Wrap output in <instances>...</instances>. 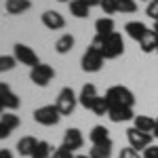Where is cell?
I'll use <instances>...</instances> for the list:
<instances>
[{
  "mask_svg": "<svg viewBox=\"0 0 158 158\" xmlns=\"http://www.w3.org/2000/svg\"><path fill=\"white\" fill-rule=\"evenodd\" d=\"M91 44L99 47L106 59H116V57H120L122 53H124V40H122V36L118 32H114V34H110V36H106V38L95 36Z\"/></svg>",
  "mask_w": 158,
  "mask_h": 158,
  "instance_id": "1",
  "label": "cell"
},
{
  "mask_svg": "<svg viewBox=\"0 0 158 158\" xmlns=\"http://www.w3.org/2000/svg\"><path fill=\"white\" fill-rule=\"evenodd\" d=\"M106 99H108L110 108H112V106H122V108H133V103H135L133 93H131V91H129L127 86H120V85H116V86H110L108 91H106Z\"/></svg>",
  "mask_w": 158,
  "mask_h": 158,
  "instance_id": "2",
  "label": "cell"
},
{
  "mask_svg": "<svg viewBox=\"0 0 158 158\" xmlns=\"http://www.w3.org/2000/svg\"><path fill=\"white\" fill-rule=\"evenodd\" d=\"M103 61H106V57H103V53H101V49L99 47H95V44H91L89 49L85 51V55H82V61H80V68L85 70V72H99L101 68H103Z\"/></svg>",
  "mask_w": 158,
  "mask_h": 158,
  "instance_id": "3",
  "label": "cell"
},
{
  "mask_svg": "<svg viewBox=\"0 0 158 158\" xmlns=\"http://www.w3.org/2000/svg\"><path fill=\"white\" fill-rule=\"evenodd\" d=\"M59 118H61V112L55 103L34 110V120H36L38 124H42V127H55V124L59 122Z\"/></svg>",
  "mask_w": 158,
  "mask_h": 158,
  "instance_id": "4",
  "label": "cell"
},
{
  "mask_svg": "<svg viewBox=\"0 0 158 158\" xmlns=\"http://www.w3.org/2000/svg\"><path fill=\"white\" fill-rule=\"evenodd\" d=\"M76 103H78L76 93H74L70 86H63V89L59 91V95H57V101H55V106L59 108L61 116H70V114H74Z\"/></svg>",
  "mask_w": 158,
  "mask_h": 158,
  "instance_id": "5",
  "label": "cell"
},
{
  "mask_svg": "<svg viewBox=\"0 0 158 158\" xmlns=\"http://www.w3.org/2000/svg\"><path fill=\"white\" fill-rule=\"evenodd\" d=\"M13 57L19 61V63L27 65V68H36L38 63H40V59H38V55H36V51L30 49L27 44H21V42H17V44L13 47Z\"/></svg>",
  "mask_w": 158,
  "mask_h": 158,
  "instance_id": "6",
  "label": "cell"
},
{
  "mask_svg": "<svg viewBox=\"0 0 158 158\" xmlns=\"http://www.w3.org/2000/svg\"><path fill=\"white\" fill-rule=\"evenodd\" d=\"M53 78H55V70L47 63H38L36 68L30 70V80L36 86H47Z\"/></svg>",
  "mask_w": 158,
  "mask_h": 158,
  "instance_id": "7",
  "label": "cell"
},
{
  "mask_svg": "<svg viewBox=\"0 0 158 158\" xmlns=\"http://www.w3.org/2000/svg\"><path fill=\"white\" fill-rule=\"evenodd\" d=\"M127 139H129L131 148H135L137 152L152 146V135L150 133H141V131H137V129H129V131H127Z\"/></svg>",
  "mask_w": 158,
  "mask_h": 158,
  "instance_id": "8",
  "label": "cell"
},
{
  "mask_svg": "<svg viewBox=\"0 0 158 158\" xmlns=\"http://www.w3.org/2000/svg\"><path fill=\"white\" fill-rule=\"evenodd\" d=\"M97 89H95V85H85L82 86V91H80V95H78V103L82 106V108L91 110L93 108V103L97 101Z\"/></svg>",
  "mask_w": 158,
  "mask_h": 158,
  "instance_id": "9",
  "label": "cell"
},
{
  "mask_svg": "<svg viewBox=\"0 0 158 158\" xmlns=\"http://www.w3.org/2000/svg\"><path fill=\"white\" fill-rule=\"evenodd\" d=\"M82 143H85V137H82V133L78 131V129H68L65 131V135H63V146L68 148V150H78V148H82Z\"/></svg>",
  "mask_w": 158,
  "mask_h": 158,
  "instance_id": "10",
  "label": "cell"
},
{
  "mask_svg": "<svg viewBox=\"0 0 158 158\" xmlns=\"http://www.w3.org/2000/svg\"><path fill=\"white\" fill-rule=\"evenodd\" d=\"M124 30H127V34L137 40V42H141L143 38L148 36V32H150V27L146 23H141V21H129V23L124 25Z\"/></svg>",
  "mask_w": 158,
  "mask_h": 158,
  "instance_id": "11",
  "label": "cell"
},
{
  "mask_svg": "<svg viewBox=\"0 0 158 158\" xmlns=\"http://www.w3.org/2000/svg\"><path fill=\"white\" fill-rule=\"evenodd\" d=\"M108 116L112 122H127V120H133L135 118L133 108H122V106H112Z\"/></svg>",
  "mask_w": 158,
  "mask_h": 158,
  "instance_id": "12",
  "label": "cell"
},
{
  "mask_svg": "<svg viewBox=\"0 0 158 158\" xmlns=\"http://www.w3.org/2000/svg\"><path fill=\"white\" fill-rule=\"evenodd\" d=\"M42 23H44V27H49V30H61L65 25V19L57 11H44L42 13Z\"/></svg>",
  "mask_w": 158,
  "mask_h": 158,
  "instance_id": "13",
  "label": "cell"
},
{
  "mask_svg": "<svg viewBox=\"0 0 158 158\" xmlns=\"http://www.w3.org/2000/svg\"><path fill=\"white\" fill-rule=\"evenodd\" d=\"M38 141L36 137H32V135H25V137H21L19 141H17V152H19V156H30L32 158V154H34V150H36Z\"/></svg>",
  "mask_w": 158,
  "mask_h": 158,
  "instance_id": "14",
  "label": "cell"
},
{
  "mask_svg": "<svg viewBox=\"0 0 158 158\" xmlns=\"http://www.w3.org/2000/svg\"><path fill=\"white\" fill-rule=\"evenodd\" d=\"M114 34V19L112 17H99L95 21V36H110Z\"/></svg>",
  "mask_w": 158,
  "mask_h": 158,
  "instance_id": "15",
  "label": "cell"
},
{
  "mask_svg": "<svg viewBox=\"0 0 158 158\" xmlns=\"http://www.w3.org/2000/svg\"><path fill=\"white\" fill-rule=\"evenodd\" d=\"M154 120H156V118H150V116L139 114V116L133 118V129L141 131V133H150L152 135V131H154Z\"/></svg>",
  "mask_w": 158,
  "mask_h": 158,
  "instance_id": "16",
  "label": "cell"
},
{
  "mask_svg": "<svg viewBox=\"0 0 158 158\" xmlns=\"http://www.w3.org/2000/svg\"><path fill=\"white\" fill-rule=\"evenodd\" d=\"M4 6H6V13H11V15H21L32 6V2L30 0H6Z\"/></svg>",
  "mask_w": 158,
  "mask_h": 158,
  "instance_id": "17",
  "label": "cell"
},
{
  "mask_svg": "<svg viewBox=\"0 0 158 158\" xmlns=\"http://www.w3.org/2000/svg\"><path fill=\"white\" fill-rule=\"evenodd\" d=\"M89 139L93 141V146H99V143H106V141H110V131L106 129V127H101V124H97V127H93V131L89 133Z\"/></svg>",
  "mask_w": 158,
  "mask_h": 158,
  "instance_id": "18",
  "label": "cell"
},
{
  "mask_svg": "<svg viewBox=\"0 0 158 158\" xmlns=\"http://www.w3.org/2000/svg\"><path fill=\"white\" fill-rule=\"evenodd\" d=\"M70 13H72L74 17H78V19H86L91 15V6L85 4L82 0H72L70 2Z\"/></svg>",
  "mask_w": 158,
  "mask_h": 158,
  "instance_id": "19",
  "label": "cell"
},
{
  "mask_svg": "<svg viewBox=\"0 0 158 158\" xmlns=\"http://www.w3.org/2000/svg\"><path fill=\"white\" fill-rule=\"evenodd\" d=\"M74 42H76V40H74L72 34H63V36L55 42V51H57L59 55H65V53H70V51L74 49Z\"/></svg>",
  "mask_w": 158,
  "mask_h": 158,
  "instance_id": "20",
  "label": "cell"
},
{
  "mask_svg": "<svg viewBox=\"0 0 158 158\" xmlns=\"http://www.w3.org/2000/svg\"><path fill=\"white\" fill-rule=\"evenodd\" d=\"M139 47H141L143 53H154V51H158V36L154 34V30L148 32V36L139 42Z\"/></svg>",
  "mask_w": 158,
  "mask_h": 158,
  "instance_id": "21",
  "label": "cell"
},
{
  "mask_svg": "<svg viewBox=\"0 0 158 158\" xmlns=\"http://www.w3.org/2000/svg\"><path fill=\"white\" fill-rule=\"evenodd\" d=\"M91 158H110L112 156V139L106 141V143H99V146L91 148Z\"/></svg>",
  "mask_w": 158,
  "mask_h": 158,
  "instance_id": "22",
  "label": "cell"
},
{
  "mask_svg": "<svg viewBox=\"0 0 158 158\" xmlns=\"http://www.w3.org/2000/svg\"><path fill=\"white\" fill-rule=\"evenodd\" d=\"M0 122H2L9 131H15V129L21 124V120H19L17 114H2V116H0Z\"/></svg>",
  "mask_w": 158,
  "mask_h": 158,
  "instance_id": "23",
  "label": "cell"
},
{
  "mask_svg": "<svg viewBox=\"0 0 158 158\" xmlns=\"http://www.w3.org/2000/svg\"><path fill=\"white\" fill-rule=\"evenodd\" d=\"M93 114L95 116H103V114H108L110 112V103H108V99H106V95L103 97H97V101L93 103Z\"/></svg>",
  "mask_w": 158,
  "mask_h": 158,
  "instance_id": "24",
  "label": "cell"
},
{
  "mask_svg": "<svg viewBox=\"0 0 158 158\" xmlns=\"http://www.w3.org/2000/svg\"><path fill=\"white\" fill-rule=\"evenodd\" d=\"M0 97H2V101H4L6 110H17V108H19V103H21V101H19V97H17L13 91H9V93H2Z\"/></svg>",
  "mask_w": 158,
  "mask_h": 158,
  "instance_id": "25",
  "label": "cell"
},
{
  "mask_svg": "<svg viewBox=\"0 0 158 158\" xmlns=\"http://www.w3.org/2000/svg\"><path fill=\"white\" fill-rule=\"evenodd\" d=\"M32 158H51V146L47 141H38L36 150H34V154Z\"/></svg>",
  "mask_w": 158,
  "mask_h": 158,
  "instance_id": "26",
  "label": "cell"
},
{
  "mask_svg": "<svg viewBox=\"0 0 158 158\" xmlns=\"http://www.w3.org/2000/svg\"><path fill=\"white\" fill-rule=\"evenodd\" d=\"M15 65H17V59L13 55H0V74L13 70Z\"/></svg>",
  "mask_w": 158,
  "mask_h": 158,
  "instance_id": "27",
  "label": "cell"
},
{
  "mask_svg": "<svg viewBox=\"0 0 158 158\" xmlns=\"http://www.w3.org/2000/svg\"><path fill=\"white\" fill-rule=\"evenodd\" d=\"M101 11L106 13V15H114V13H118V0H101Z\"/></svg>",
  "mask_w": 158,
  "mask_h": 158,
  "instance_id": "28",
  "label": "cell"
},
{
  "mask_svg": "<svg viewBox=\"0 0 158 158\" xmlns=\"http://www.w3.org/2000/svg\"><path fill=\"white\" fill-rule=\"evenodd\" d=\"M137 2L135 0H118V13H135Z\"/></svg>",
  "mask_w": 158,
  "mask_h": 158,
  "instance_id": "29",
  "label": "cell"
},
{
  "mask_svg": "<svg viewBox=\"0 0 158 158\" xmlns=\"http://www.w3.org/2000/svg\"><path fill=\"white\" fill-rule=\"evenodd\" d=\"M146 15L150 17V19H154V21H158V0H150V2H148Z\"/></svg>",
  "mask_w": 158,
  "mask_h": 158,
  "instance_id": "30",
  "label": "cell"
},
{
  "mask_svg": "<svg viewBox=\"0 0 158 158\" xmlns=\"http://www.w3.org/2000/svg\"><path fill=\"white\" fill-rule=\"evenodd\" d=\"M53 158H76V156L72 154V150H68L65 146H59L53 152Z\"/></svg>",
  "mask_w": 158,
  "mask_h": 158,
  "instance_id": "31",
  "label": "cell"
},
{
  "mask_svg": "<svg viewBox=\"0 0 158 158\" xmlns=\"http://www.w3.org/2000/svg\"><path fill=\"white\" fill-rule=\"evenodd\" d=\"M118 158H143V156H139V152L129 146V148H124V150H120V156Z\"/></svg>",
  "mask_w": 158,
  "mask_h": 158,
  "instance_id": "32",
  "label": "cell"
},
{
  "mask_svg": "<svg viewBox=\"0 0 158 158\" xmlns=\"http://www.w3.org/2000/svg\"><path fill=\"white\" fill-rule=\"evenodd\" d=\"M143 158H158V146H150L143 150Z\"/></svg>",
  "mask_w": 158,
  "mask_h": 158,
  "instance_id": "33",
  "label": "cell"
},
{
  "mask_svg": "<svg viewBox=\"0 0 158 158\" xmlns=\"http://www.w3.org/2000/svg\"><path fill=\"white\" fill-rule=\"evenodd\" d=\"M9 135H11V131H9V129H6V127L0 122V139H6Z\"/></svg>",
  "mask_w": 158,
  "mask_h": 158,
  "instance_id": "34",
  "label": "cell"
},
{
  "mask_svg": "<svg viewBox=\"0 0 158 158\" xmlns=\"http://www.w3.org/2000/svg\"><path fill=\"white\" fill-rule=\"evenodd\" d=\"M0 158H13L11 150H0Z\"/></svg>",
  "mask_w": 158,
  "mask_h": 158,
  "instance_id": "35",
  "label": "cell"
},
{
  "mask_svg": "<svg viewBox=\"0 0 158 158\" xmlns=\"http://www.w3.org/2000/svg\"><path fill=\"white\" fill-rule=\"evenodd\" d=\"M9 91H11V86L6 85V82H0V95L2 93H9Z\"/></svg>",
  "mask_w": 158,
  "mask_h": 158,
  "instance_id": "36",
  "label": "cell"
},
{
  "mask_svg": "<svg viewBox=\"0 0 158 158\" xmlns=\"http://www.w3.org/2000/svg\"><path fill=\"white\" fill-rule=\"evenodd\" d=\"M85 4H89V6H99L101 4V0H82Z\"/></svg>",
  "mask_w": 158,
  "mask_h": 158,
  "instance_id": "37",
  "label": "cell"
},
{
  "mask_svg": "<svg viewBox=\"0 0 158 158\" xmlns=\"http://www.w3.org/2000/svg\"><path fill=\"white\" fill-rule=\"evenodd\" d=\"M152 135H154V137H158V118L154 120V131H152Z\"/></svg>",
  "mask_w": 158,
  "mask_h": 158,
  "instance_id": "38",
  "label": "cell"
},
{
  "mask_svg": "<svg viewBox=\"0 0 158 158\" xmlns=\"http://www.w3.org/2000/svg\"><path fill=\"white\" fill-rule=\"evenodd\" d=\"M4 110H6V106H4V101H2V97H0V116H2Z\"/></svg>",
  "mask_w": 158,
  "mask_h": 158,
  "instance_id": "39",
  "label": "cell"
},
{
  "mask_svg": "<svg viewBox=\"0 0 158 158\" xmlns=\"http://www.w3.org/2000/svg\"><path fill=\"white\" fill-rule=\"evenodd\" d=\"M152 30H154V34L158 36V21H154V27H152Z\"/></svg>",
  "mask_w": 158,
  "mask_h": 158,
  "instance_id": "40",
  "label": "cell"
},
{
  "mask_svg": "<svg viewBox=\"0 0 158 158\" xmlns=\"http://www.w3.org/2000/svg\"><path fill=\"white\" fill-rule=\"evenodd\" d=\"M76 158H91V156H76Z\"/></svg>",
  "mask_w": 158,
  "mask_h": 158,
  "instance_id": "41",
  "label": "cell"
},
{
  "mask_svg": "<svg viewBox=\"0 0 158 158\" xmlns=\"http://www.w3.org/2000/svg\"><path fill=\"white\" fill-rule=\"evenodd\" d=\"M59 2H70V0H59Z\"/></svg>",
  "mask_w": 158,
  "mask_h": 158,
  "instance_id": "42",
  "label": "cell"
},
{
  "mask_svg": "<svg viewBox=\"0 0 158 158\" xmlns=\"http://www.w3.org/2000/svg\"><path fill=\"white\" fill-rule=\"evenodd\" d=\"M148 2H150V0H148Z\"/></svg>",
  "mask_w": 158,
  "mask_h": 158,
  "instance_id": "43",
  "label": "cell"
},
{
  "mask_svg": "<svg viewBox=\"0 0 158 158\" xmlns=\"http://www.w3.org/2000/svg\"><path fill=\"white\" fill-rule=\"evenodd\" d=\"M156 53H158V51H156Z\"/></svg>",
  "mask_w": 158,
  "mask_h": 158,
  "instance_id": "44",
  "label": "cell"
}]
</instances>
